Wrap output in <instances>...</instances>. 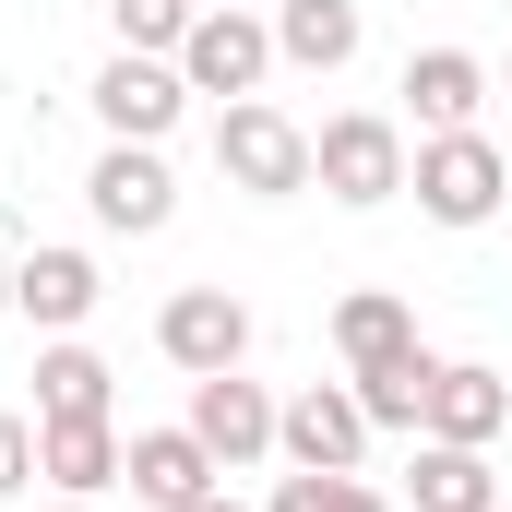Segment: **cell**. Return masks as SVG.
I'll return each mask as SVG.
<instances>
[{
	"label": "cell",
	"instance_id": "cell-15",
	"mask_svg": "<svg viewBox=\"0 0 512 512\" xmlns=\"http://www.w3.org/2000/svg\"><path fill=\"white\" fill-rule=\"evenodd\" d=\"M477 108H489V60L477 48H417L405 60V120L417 131H477Z\"/></svg>",
	"mask_w": 512,
	"mask_h": 512
},
{
	"label": "cell",
	"instance_id": "cell-22",
	"mask_svg": "<svg viewBox=\"0 0 512 512\" xmlns=\"http://www.w3.org/2000/svg\"><path fill=\"white\" fill-rule=\"evenodd\" d=\"M24 477H36V417H12V405H0V501H12Z\"/></svg>",
	"mask_w": 512,
	"mask_h": 512
},
{
	"label": "cell",
	"instance_id": "cell-21",
	"mask_svg": "<svg viewBox=\"0 0 512 512\" xmlns=\"http://www.w3.org/2000/svg\"><path fill=\"white\" fill-rule=\"evenodd\" d=\"M429 370H441V358H417V370H382V382H358L370 429H417V417H429Z\"/></svg>",
	"mask_w": 512,
	"mask_h": 512
},
{
	"label": "cell",
	"instance_id": "cell-20",
	"mask_svg": "<svg viewBox=\"0 0 512 512\" xmlns=\"http://www.w3.org/2000/svg\"><path fill=\"white\" fill-rule=\"evenodd\" d=\"M262 512H393V501L370 489V477H310V465H298V477H274Z\"/></svg>",
	"mask_w": 512,
	"mask_h": 512
},
{
	"label": "cell",
	"instance_id": "cell-16",
	"mask_svg": "<svg viewBox=\"0 0 512 512\" xmlns=\"http://www.w3.org/2000/svg\"><path fill=\"white\" fill-rule=\"evenodd\" d=\"M358 0H274V60L286 72H346L358 60Z\"/></svg>",
	"mask_w": 512,
	"mask_h": 512
},
{
	"label": "cell",
	"instance_id": "cell-8",
	"mask_svg": "<svg viewBox=\"0 0 512 512\" xmlns=\"http://www.w3.org/2000/svg\"><path fill=\"white\" fill-rule=\"evenodd\" d=\"M274 429H286V405L251 382V370H215V382H191V441L239 477V465H262L274 453Z\"/></svg>",
	"mask_w": 512,
	"mask_h": 512
},
{
	"label": "cell",
	"instance_id": "cell-13",
	"mask_svg": "<svg viewBox=\"0 0 512 512\" xmlns=\"http://www.w3.org/2000/svg\"><path fill=\"white\" fill-rule=\"evenodd\" d=\"M120 417H36V477L60 489V501H96V489H120Z\"/></svg>",
	"mask_w": 512,
	"mask_h": 512
},
{
	"label": "cell",
	"instance_id": "cell-29",
	"mask_svg": "<svg viewBox=\"0 0 512 512\" xmlns=\"http://www.w3.org/2000/svg\"><path fill=\"white\" fill-rule=\"evenodd\" d=\"M0 512H12V501H0Z\"/></svg>",
	"mask_w": 512,
	"mask_h": 512
},
{
	"label": "cell",
	"instance_id": "cell-10",
	"mask_svg": "<svg viewBox=\"0 0 512 512\" xmlns=\"http://www.w3.org/2000/svg\"><path fill=\"white\" fill-rule=\"evenodd\" d=\"M96 251H60V239H36V251H12V310L36 322V334H84L96 322Z\"/></svg>",
	"mask_w": 512,
	"mask_h": 512
},
{
	"label": "cell",
	"instance_id": "cell-24",
	"mask_svg": "<svg viewBox=\"0 0 512 512\" xmlns=\"http://www.w3.org/2000/svg\"><path fill=\"white\" fill-rule=\"evenodd\" d=\"M0 310H12V251H0Z\"/></svg>",
	"mask_w": 512,
	"mask_h": 512
},
{
	"label": "cell",
	"instance_id": "cell-1",
	"mask_svg": "<svg viewBox=\"0 0 512 512\" xmlns=\"http://www.w3.org/2000/svg\"><path fill=\"white\" fill-rule=\"evenodd\" d=\"M405 191H417V215L429 227H489L512 203V155L489 143V131H417V155H405Z\"/></svg>",
	"mask_w": 512,
	"mask_h": 512
},
{
	"label": "cell",
	"instance_id": "cell-14",
	"mask_svg": "<svg viewBox=\"0 0 512 512\" xmlns=\"http://www.w3.org/2000/svg\"><path fill=\"white\" fill-rule=\"evenodd\" d=\"M120 477H131V501H155V512H179V501H203V489H227V465L191 441V417H179V429H131Z\"/></svg>",
	"mask_w": 512,
	"mask_h": 512
},
{
	"label": "cell",
	"instance_id": "cell-2",
	"mask_svg": "<svg viewBox=\"0 0 512 512\" xmlns=\"http://www.w3.org/2000/svg\"><path fill=\"white\" fill-rule=\"evenodd\" d=\"M215 179L251 191V203H298L310 191V131L286 120V108H262V96L215 108Z\"/></svg>",
	"mask_w": 512,
	"mask_h": 512
},
{
	"label": "cell",
	"instance_id": "cell-26",
	"mask_svg": "<svg viewBox=\"0 0 512 512\" xmlns=\"http://www.w3.org/2000/svg\"><path fill=\"white\" fill-rule=\"evenodd\" d=\"M239 12H262V0H239Z\"/></svg>",
	"mask_w": 512,
	"mask_h": 512
},
{
	"label": "cell",
	"instance_id": "cell-6",
	"mask_svg": "<svg viewBox=\"0 0 512 512\" xmlns=\"http://www.w3.org/2000/svg\"><path fill=\"white\" fill-rule=\"evenodd\" d=\"M370 405H358V382H310L298 405H286V429H274V453L286 465H310V477H358L370 465Z\"/></svg>",
	"mask_w": 512,
	"mask_h": 512
},
{
	"label": "cell",
	"instance_id": "cell-4",
	"mask_svg": "<svg viewBox=\"0 0 512 512\" xmlns=\"http://www.w3.org/2000/svg\"><path fill=\"white\" fill-rule=\"evenodd\" d=\"M262 72H274V24L239 12V0H203V24L179 36V84L239 108V96H262Z\"/></svg>",
	"mask_w": 512,
	"mask_h": 512
},
{
	"label": "cell",
	"instance_id": "cell-3",
	"mask_svg": "<svg viewBox=\"0 0 512 512\" xmlns=\"http://www.w3.org/2000/svg\"><path fill=\"white\" fill-rule=\"evenodd\" d=\"M310 191H334L346 215L393 203V191H405V131H393L382 108H346V120H322V131H310Z\"/></svg>",
	"mask_w": 512,
	"mask_h": 512
},
{
	"label": "cell",
	"instance_id": "cell-17",
	"mask_svg": "<svg viewBox=\"0 0 512 512\" xmlns=\"http://www.w3.org/2000/svg\"><path fill=\"white\" fill-rule=\"evenodd\" d=\"M405 501H417V512H501V477H489V453H477V441H417Z\"/></svg>",
	"mask_w": 512,
	"mask_h": 512
},
{
	"label": "cell",
	"instance_id": "cell-9",
	"mask_svg": "<svg viewBox=\"0 0 512 512\" xmlns=\"http://www.w3.org/2000/svg\"><path fill=\"white\" fill-rule=\"evenodd\" d=\"M179 108H191L179 60H143V48H120V60L96 72V120H108V143H167V131H179Z\"/></svg>",
	"mask_w": 512,
	"mask_h": 512
},
{
	"label": "cell",
	"instance_id": "cell-18",
	"mask_svg": "<svg viewBox=\"0 0 512 512\" xmlns=\"http://www.w3.org/2000/svg\"><path fill=\"white\" fill-rule=\"evenodd\" d=\"M36 417H108V358H96L84 334H60V346L36 358Z\"/></svg>",
	"mask_w": 512,
	"mask_h": 512
},
{
	"label": "cell",
	"instance_id": "cell-28",
	"mask_svg": "<svg viewBox=\"0 0 512 512\" xmlns=\"http://www.w3.org/2000/svg\"><path fill=\"white\" fill-rule=\"evenodd\" d=\"M501 84H512V72H501Z\"/></svg>",
	"mask_w": 512,
	"mask_h": 512
},
{
	"label": "cell",
	"instance_id": "cell-7",
	"mask_svg": "<svg viewBox=\"0 0 512 512\" xmlns=\"http://www.w3.org/2000/svg\"><path fill=\"white\" fill-rule=\"evenodd\" d=\"M84 203H96V227H108V239H155V227L179 215L167 143H108V155L84 167Z\"/></svg>",
	"mask_w": 512,
	"mask_h": 512
},
{
	"label": "cell",
	"instance_id": "cell-23",
	"mask_svg": "<svg viewBox=\"0 0 512 512\" xmlns=\"http://www.w3.org/2000/svg\"><path fill=\"white\" fill-rule=\"evenodd\" d=\"M179 512H251V501H239V489H203V501H179Z\"/></svg>",
	"mask_w": 512,
	"mask_h": 512
},
{
	"label": "cell",
	"instance_id": "cell-19",
	"mask_svg": "<svg viewBox=\"0 0 512 512\" xmlns=\"http://www.w3.org/2000/svg\"><path fill=\"white\" fill-rule=\"evenodd\" d=\"M108 24H120V48H143V60H179V36L203 24V0H108Z\"/></svg>",
	"mask_w": 512,
	"mask_h": 512
},
{
	"label": "cell",
	"instance_id": "cell-5",
	"mask_svg": "<svg viewBox=\"0 0 512 512\" xmlns=\"http://www.w3.org/2000/svg\"><path fill=\"white\" fill-rule=\"evenodd\" d=\"M155 346H167V370L215 382V370L251 358V298H239V286H179V298L155 310Z\"/></svg>",
	"mask_w": 512,
	"mask_h": 512
},
{
	"label": "cell",
	"instance_id": "cell-25",
	"mask_svg": "<svg viewBox=\"0 0 512 512\" xmlns=\"http://www.w3.org/2000/svg\"><path fill=\"white\" fill-rule=\"evenodd\" d=\"M48 512H96V501H48Z\"/></svg>",
	"mask_w": 512,
	"mask_h": 512
},
{
	"label": "cell",
	"instance_id": "cell-12",
	"mask_svg": "<svg viewBox=\"0 0 512 512\" xmlns=\"http://www.w3.org/2000/svg\"><path fill=\"white\" fill-rule=\"evenodd\" d=\"M501 429H512V382L489 370V358H441V370H429V417H417V441H477V453H489Z\"/></svg>",
	"mask_w": 512,
	"mask_h": 512
},
{
	"label": "cell",
	"instance_id": "cell-11",
	"mask_svg": "<svg viewBox=\"0 0 512 512\" xmlns=\"http://www.w3.org/2000/svg\"><path fill=\"white\" fill-rule=\"evenodd\" d=\"M334 358H346V382L417 370V358H429V346H417V310H405L393 286H358V298H334Z\"/></svg>",
	"mask_w": 512,
	"mask_h": 512
},
{
	"label": "cell",
	"instance_id": "cell-27",
	"mask_svg": "<svg viewBox=\"0 0 512 512\" xmlns=\"http://www.w3.org/2000/svg\"><path fill=\"white\" fill-rule=\"evenodd\" d=\"M501 512H512V489H501Z\"/></svg>",
	"mask_w": 512,
	"mask_h": 512
}]
</instances>
